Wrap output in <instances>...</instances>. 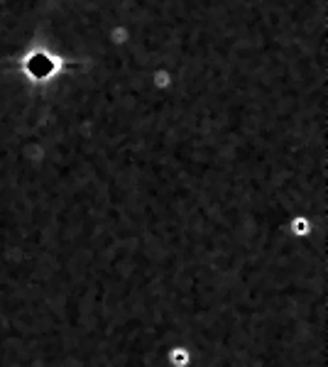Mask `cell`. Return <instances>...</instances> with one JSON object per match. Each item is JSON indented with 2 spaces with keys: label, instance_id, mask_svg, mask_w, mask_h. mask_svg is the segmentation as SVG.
<instances>
[{
  "label": "cell",
  "instance_id": "1",
  "mask_svg": "<svg viewBox=\"0 0 328 367\" xmlns=\"http://www.w3.org/2000/svg\"><path fill=\"white\" fill-rule=\"evenodd\" d=\"M164 360L170 367H191L196 362V355L189 345H172L164 355Z\"/></svg>",
  "mask_w": 328,
  "mask_h": 367
}]
</instances>
